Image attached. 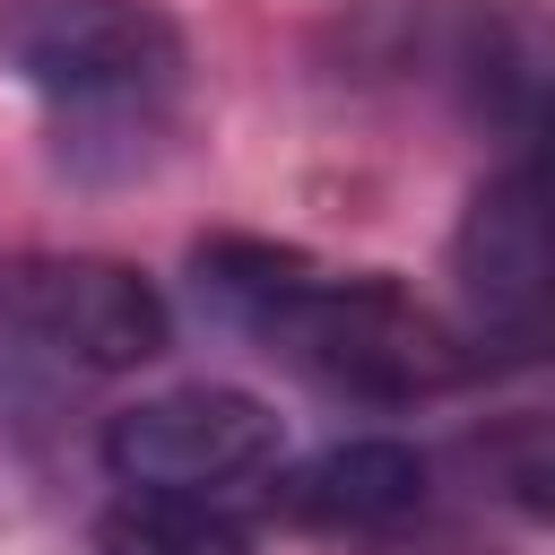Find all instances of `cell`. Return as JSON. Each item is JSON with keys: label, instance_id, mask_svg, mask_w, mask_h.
I'll return each instance as SVG.
<instances>
[{"label": "cell", "instance_id": "obj_1", "mask_svg": "<svg viewBox=\"0 0 555 555\" xmlns=\"http://www.w3.org/2000/svg\"><path fill=\"white\" fill-rule=\"evenodd\" d=\"M191 286H199V304L225 330L260 338L278 364H295L330 399L416 408V399H442V390H460V382L486 373V356L468 347L460 321H442L434 304H416L399 278H382V269H330L304 243L208 234L191 251Z\"/></svg>", "mask_w": 555, "mask_h": 555}, {"label": "cell", "instance_id": "obj_2", "mask_svg": "<svg viewBox=\"0 0 555 555\" xmlns=\"http://www.w3.org/2000/svg\"><path fill=\"white\" fill-rule=\"evenodd\" d=\"M173 347L156 278L104 251H9L0 260V356L52 382H113Z\"/></svg>", "mask_w": 555, "mask_h": 555}, {"label": "cell", "instance_id": "obj_3", "mask_svg": "<svg viewBox=\"0 0 555 555\" xmlns=\"http://www.w3.org/2000/svg\"><path fill=\"white\" fill-rule=\"evenodd\" d=\"M0 69L61 113H156L191 43L165 0H0Z\"/></svg>", "mask_w": 555, "mask_h": 555}, {"label": "cell", "instance_id": "obj_4", "mask_svg": "<svg viewBox=\"0 0 555 555\" xmlns=\"http://www.w3.org/2000/svg\"><path fill=\"white\" fill-rule=\"evenodd\" d=\"M95 451H104L121 494L225 503V494L269 486L286 468V416L260 390H234V382H173L156 399L113 408Z\"/></svg>", "mask_w": 555, "mask_h": 555}, {"label": "cell", "instance_id": "obj_5", "mask_svg": "<svg viewBox=\"0 0 555 555\" xmlns=\"http://www.w3.org/2000/svg\"><path fill=\"white\" fill-rule=\"evenodd\" d=\"M451 286H460V330L494 364H529L546 330V217H538V165L529 147L494 165L451 234Z\"/></svg>", "mask_w": 555, "mask_h": 555}, {"label": "cell", "instance_id": "obj_6", "mask_svg": "<svg viewBox=\"0 0 555 555\" xmlns=\"http://www.w3.org/2000/svg\"><path fill=\"white\" fill-rule=\"evenodd\" d=\"M425 494H434V460L399 434H347L269 477V503L321 538H382V529L416 520Z\"/></svg>", "mask_w": 555, "mask_h": 555}, {"label": "cell", "instance_id": "obj_7", "mask_svg": "<svg viewBox=\"0 0 555 555\" xmlns=\"http://www.w3.org/2000/svg\"><path fill=\"white\" fill-rule=\"evenodd\" d=\"M538 9L529 0H460L442 17V78L468 95L477 121H503L512 139L529 130L538 113Z\"/></svg>", "mask_w": 555, "mask_h": 555}, {"label": "cell", "instance_id": "obj_8", "mask_svg": "<svg viewBox=\"0 0 555 555\" xmlns=\"http://www.w3.org/2000/svg\"><path fill=\"white\" fill-rule=\"evenodd\" d=\"M95 555H251L243 520L225 503H165V494H121L95 520Z\"/></svg>", "mask_w": 555, "mask_h": 555}]
</instances>
